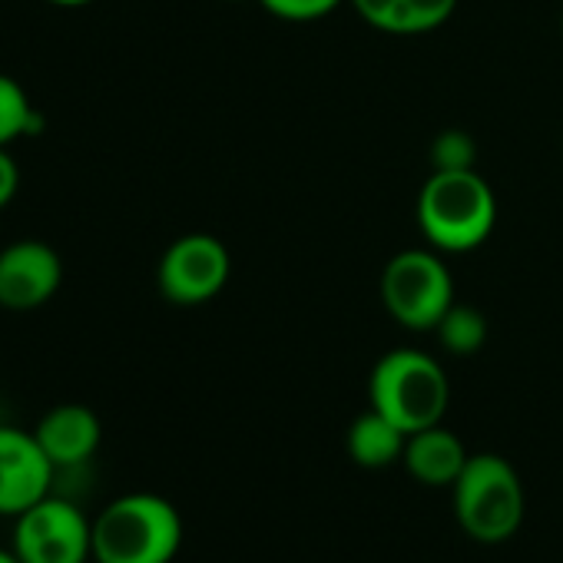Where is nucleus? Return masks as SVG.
<instances>
[{"instance_id": "412c9836", "label": "nucleus", "mask_w": 563, "mask_h": 563, "mask_svg": "<svg viewBox=\"0 0 563 563\" xmlns=\"http://www.w3.org/2000/svg\"><path fill=\"white\" fill-rule=\"evenodd\" d=\"M0 563H21V556L14 553V547H11V550L0 547Z\"/></svg>"}, {"instance_id": "2eb2a0df", "label": "nucleus", "mask_w": 563, "mask_h": 563, "mask_svg": "<svg viewBox=\"0 0 563 563\" xmlns=\"http://www.w3.org/2000/svg\"><path fill=\"white\" fill-rule=\"evenodd\" d=\"M457 8V0H401L398 34H428L441 27Z\"/></svg>"}, {"instance_id": "9d476101", "label": "nucleus", "mask_w": 563, "mask_h": 563, "mask_svg": "<svg viewBox=\"0 0 563 563\" xmlns=\"http://www.w3.org/2000/svg\"><path fill=\"white\" fill-rule=\"evenodd\" d=\"M34 434L44 454L54 461V467L64 471V467H84L97 454L103 428L87 405H57L37 421Z\"/></svg>"}, {"instance_id": "7ed1b4c3", "label": "nucleus", "mask_w": 563, "mask_h": 563, "mask_svg": "<svg viewBox=\"0 0 563 563\" xmlns=\"http://www.w3.org/2000/svg\"><path fill=\"white\" fill-rule=\"evenodd\" d=\"M368 398L375 411L395 421L405 434H415L421 428L441 424L451 401V385L431 355L418 349H395L372 368Z\"/></svg>"}, {"instance_id": "f8f14e48", "label": "nucleus", "mask_w": 563, "mask_h": 563, "mask_svg": "<svg viewBox=\"0 0 563 563\" xmlns=\"http://www.w3.org/2000/svg\"><path fill=\"white\" fill-rule=\"evenodd\" d=\"M405 441H408V434L375 408L358 415L345 434V448H349L352 461L368 471H382V467H391L395 461H401Z\"/></svg>"}, {"instance_id": "20e7f679", "label": "nucleus", "mask_w": 563, "mask_h": 563, "mask_svg": "<svg viewBox=\"0 0 563 563\" xmlns=\"http://www.w3.org/2000/svg\"><path fill=\"white\" fill-rule=\"evenodd\" d=\"M454 490V517L461 530L481 543H500L523 523V484L500 454H471Z\"/></svg>"}, {"instance_id": "aec40b11", "label": "nucleus", "mask_w": 563, "mask_h": 563, "mask_svg": "<svg viewBox=\"0 0 563 563\" xmlns=\"http://www.w3.org/2000/svg\"><path fill=\"white\" fill-rule=\"evenodd\" d=\"M51 4H57V8H87V4H93V0H51Z\"/></svg>"}, {"instance_id": "0eeeda50", "label": "nucleus", "mask_w": 563, "mask_h": 563, "mask_svg": "<svg viewBox=\"0 0 563 563\" xmlns=\"http://www.w3.org/2000/svg\"><path fill=\"white\" fill-rule=\"evenodd\" d=\"M229 252L216 235L189 232L176 239L159 258V292L176 306H202L229 282Z\"/></svg>"}, {"instance_id": "ddd939ff", "label": "nucleus", "mask_w": 563, "mask_h": 563, "mask_svg": "<svg viewBox=\"0 0 563 563\" xmlns=\"http://www.w3.org/2000/svg\"><path fill=\"white\" fill-rule=\"evenodd\" d=\"M44 126L41 113L31 107L24 87L8 77V74H0V146H11L14 140L21 136H34L37 130Z\"/></svg>"}, {"instance_id": "9b49d317", "label": "nucleus", "mask_w": 563, "mask_h": 563, "mask_svg": "<svg viewBox=\"0 0 563 563\" xmlns=\"http://www.w3.org/2000/svg\"><path fill=\"white\" fill-rule=\"evenodd\" d=\"M467 451L461 444V438L441 424L421 428L415 434H408L405 441V467L415 481L431 484V487H451L457 481V474L467 464Z\"/></svg>"}, {"instance_id": "f257e3e1", "label": "nucleus", "mask_w": 563, "mask_h": 563, "mask_svg": "<svg viewBox=\"0 0 563 563\" xmlns=\"http://www.w3.org/2000/svg\"><path fill=\"white\" fill-rule=\"evenodd\" d=\"M183 517L159 494H123L93 520V563H173Z\"/></svg>"}, {"instance_id": "4468645a", "label": "nucleus", "mask_w": 563, "mask_h": 563, "mask_svg": "<svg viewBox=\"0 0 563 563\" xmlns=\"http://www.w3.org/2000/svg\"><path fill=\"white\" fill-rule=\"evenodd\" d=\"M438 339L451 355H474L484 349L487 342V319L474 309V306H461L454 302L444 319L438 322Z\"/></svg>"}, {"instance_id": "a211bd4d", "label": "nucleus", "mask_w": 563, "mask_h": 563, "mask_svg": "<svg viewBox=\"0 0 563 563\" xmlns=\"http://www.w3.org/2000/svg\"><path fill=\"white\" fill-rule=\"evenodd\" d=\"M355 11L378 31L385 34H398V21H401V0H352Z\"/></svg>"}, {"instance_id": "1a4fd4ad", "label": "nucleus", "mask_w": 563, "mask_h": 563, "mask_svg": "<svg viewBox=\"0 0 563 563\" xmlns=\"http://www.w3.org/2000/svg\"><path fill=\"white\" fill-rule=\"evenodd\" d=\"M54 461L44 454L34 431L0 424V514L18 517L54 487Z\"/></svg>"}, {"instance_id": "6e6552de", "label": "nucleus", "mask_w": 563, "mask_h": 563, "mask_svg": "<svg viewBox=\"0 0 563 563\" xmlns=\"http://www.w3.org/2000/svg\"><path fill=\"white\" fill-rule=\"evenodd\" d=\"M64 282V265L54 245L41 239H21L0 249V306L31 312L51 302Z\"/></svg>"}, {"instance_id": "f3484780", "label": "nucleus", "mask_w": 563, "mask_h": 563, "mask_svg": "<svg viewBox=\"0 0 563 563\" xmlns=\"http://www.w3.org/2000/svg\"><path fill=\"white\" fill-rule=\"evenodd\" d=\"M258 4L282 21H319L345 0H258Z\"/></svg>"}, {"instance_id": "dca6fc26", "label": "nucleus", "mask_w": 563, "mask_h": 563, "mask_svg": "<svg viewBox=\"0 0 563 563\" xmlns=\"http://www.w3.org/2000/svg\"><path fill=\"white\" fill-rule=\"evenodd\" d=\"M431 159H434V169H474L477 146L467 133L448 130L431 143Z\"/></svg>"}, {"instance_id": "f03ea898", "label": "nucleus", "mask_w": 563, "mask_h": 563, "mask_svg": "<svg viewBox=\"0 0 563 563\" xmlns=\"http://www.w3.org/2000/svg\"><path fill=\"white\" fill-rule=\"evenodd\" d=\"M497 199L477 169H434L418 192V225L441 252H471L487 242Z\"/></svg>"}, {"instance_id": "423d86ee", "label": "nucleus", "mask_w": 563, "mask_h": 563, "mask_svg": "<svg viewBox=\"0 0 563 563\" xmlns=\"http://www.w3.org/2000/svg\"><path fill=\"white\" fill-rule=\"evenodd\" d=\"M11 547L21 563H90L93 520L74 500L47 494L14 517Z\"/></svg>"}, {"instance_id": "39448f33", "label": "nucleus", "mask_w": 563, "mask_h": 563, "mask_svg": "<svg viewBox=\"0 0 563 563\" xmlns=\"http://www.w3.org/2000/svg\"><path fill=\"white\" fill-rule=\"evenodd\" d=\"M382 299L398 325L431 332L454 306V278L434 252L405 249L385 265Z\"/></svg>"}, {"instance_id": "6ab92c4d", "label": "nucleus", "mask_w": 563, "mask_h": 563, "mask_svg": "<svg viewBox=\"0 0 563 563\" xmlns=\"http://www.w3.org/2000/svg\"><path fill=\"white\" fill-rule=\"evenodd\" d=\"M18 189H21V169L14 163V156L0 146V209L18 196Z\"/></svg>"}]
</instances>
